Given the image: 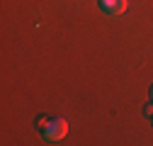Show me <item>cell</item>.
<instances>
[{
  "label": "cell",
  "instance_id": "1",
  "mask_svg": "<svg viewBox=\"0 0 153 146\" xmlns=\"http://www.w3.org/2000/svg\"><path fill=\"white\" fill-rule=\"evenodd\" d=\"M66 132H68V124H66V119H61V117H53V119H49V122L42 127V134H44L46 141H61V139L66 136Z\"/></svg>",
  "mask_w": 153,
  "mask_h": 146
},
{
  "label": "cell",
  "instance_id": "2",
  "mask_svg": "<svg viewBox=\"0 0 153 146\" xmlns=\"http://www.w3.org/2000/svg\"><path fill=\"white\" fill-rule=\"evenodd\" d=\"M100 5L109 15H122L126 10V0H100Z\"/></svg>",
  "mask_w": 153,
  "mask_h": 146
},
{
  "label": "cell",
  "instance_id": "3",
  "mask_svg": "<svg viewBox=\"0 0 153 146\" xmlns=\"http://www.w3.org/2000/svg\"><path fill=\"white\" fill-rule=\"evenodd\" d=\"M143 115H146V117H153V100H151V102L143 107Z\"/></svg>",
  "mask_w": 153,
  "mask_h": 146
},
{
  "label": "cell",
  "instance_id": "4",
  "mask_svg": "<svg viewBox=\"0 0 153 146\" xmlns=\"http://www.w3.org/2000/svg\"><path fill=\"white\" fill-rule=\"evenodd\" d=\"M151 100H153V90H151Z\"/></svg>",
  "mask_w": 153,
  "mask_h": 146
}]
</instances>
